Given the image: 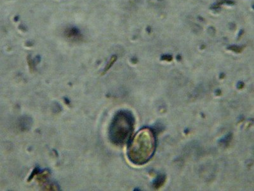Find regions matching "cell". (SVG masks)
<instances>
[{"mask_svg": "<svg viewBox=\"0 0 254 191\" xmlns=\"http://www.w3.org/2000/svg\"><path fill=\"white\" fill-rule=\"evenodd\" d=\"M156 149V136L154 130L143 127L137 132L129 143L127 150L128 159L135 165L149 162Z\"/></svg>", "mask_w": 254, "mask_h": 191, "instance_id": "obj_1", "label": "cell"}, {"mask_svg": "<svg viewBox=\"0 0 254 191\" xmlns=\"http://www.w3.org/2000/svg\"><path fill=\"white\" fill-rule=\"evenodd\" d=\"M134 123V117L130 112L122 110L117 113L110 126L111 142L118 145L127 142L132 134Z\"/></svg>", "mask_w": 254, "mask_h": 191, "instance_id": "obj_2", "label": "cell"}, {"mask_svg": "<svg viewBox=\"0 0 254 191\" xmlns=\"http://www.w3.org/2000/svg\"><path fill=\"white\" fill-rule=\"evenodd\" d=\"M166 179V177L165 175H164V174H159L153 182V187L155 189H160L165 183Z\"/></svg>", "mask_w": 254, "mask_h": 191, "instance_id": "obj_3", "label": "cell"}, {"mask_svg": "<svg viewBox=\"0 0 254 191\" xmlns=\"http://www.w3.org/2000/svg\"><path fill=\"white\" fill-rule=\"evenodd\" d=\"M116 59H117V56H113L112 57H111L110 60L109 61L108 63L107 64V65H106V66L104 68V71H103V73H102L103 75L105 74L106 72H107L109 70V69L111 68V66H112L114 65V63L116 62Z\"/></svg>", "mask_w": 254, "mask_h": 191, "instance_id": "obj_4", "label": "cell"}, {"mask_svg": "<svg viewBox=\"0 0 254 191\" xmlns=\"http://www.w3.org/2000/svg\"><path fill=\"white\" fill-rule=\"evenodd\" d=\"M244 47L243 46H238V45H231L227 47V49L230 50V51L236 52V53H241V52L243 51Z\"/></svg>", "mask_w": 254, "mask_h": 191, "instance_id": "obj_5", "label": "cell"}, {"mask_svg": "<svg viewBox=\"0 0 254 191\" xmlns=\"http://www.w3.org/2000/svg\"><path fill=\"white\" fill-rule=\"evenodd\" d=\"M161 59L163 60V61H169L170 62V61H171L173 59V57H172V56H171V55L164 54V55H163V56H161Z\"/></svg>", "mask_w": 254, "mask_h": 191, "instance_id": "obj_6", "label": "cell"}, {"mask_svg": "<svg viewBox=\"0 0 254 191\" xmlns=\"http://www.w3.org/2000/svg\"><path fill=\"white\" fill-rule=\"evenodd\" d=\"M237 87H238V89H242V88H243V87H244V84L242 82H239L238 83V85H237Z\"/></svg>", "mask_w": 254, "mask_h": 191, "instance_id": "obj_7", "label": "cell"}, {"mask_svg": "<svg viewBox=\"0 0 254 191\" xmlns=\"http://www.w3.org/2000/svg\"><path fill=\"white\" fill-rule=\"evenodd\" d=\"M160 1H161V0H160Z\"/></svg>", "mask_w": 254, "mask_h": 191, "instance_id": "obj_8", "label": "cell"}]
</instances>
